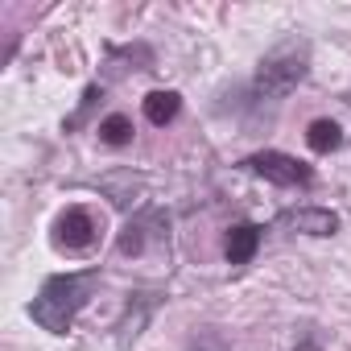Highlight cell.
<instances>
[{
	"label": "cell",
	"mask_w": 351,
	"mask_h": 351,
	"mask_svg": "<svg viewBox=\"0 0 351 351\" xmlns=\"http://www.w3.org/2000/svg\"><path fill=\"white\" fill-rule=\"evenodd\" d=\"M306 66H310V46L306 42H281L277 50H269L261 58L252 91L261 99H281V95H289L306 79Z\"/></svg>",
	"instance_id": "cell-2"
},
{
	"label": "cell",
	"mask_w": 351,
	"mask_h": 351,
	"mask_svg": "<svg viewBox=\"0 0 351 351\" xmlns=\"http://www.w3.org/2000/svg\"><path fill=\"white\" fill-rule=\"evenodd\" d=\"M99 95H104V91H99V87H95V83H91V87H87V91H83V108H79V112H75V116H71V120H66V128H79V124H83V116H87V112H91V104H95V99H99Z\"/></svg>",
	"instance_id": "cell-13"
},
{
	"label": "cell",
	"mask_w": 351,
	"mask_h": 351,
	"mask_svg": "<svg viewBox=\"0 0 351 351\" xmlns=\"http://www.w3.org/2000/svg\"><path fill=\"white\" fill-rule=\"evenodd\" d=\"M256 248H261V228H252V223H236V228L228 232V244H223L228 265H248V261L256 256Z\"/></svg>",
	"instance_id": "cell-5"
},
{
	"label": "cell",
	"mask_w": 351,
	"mask_h": 351,
	"mask_svg": "<svg viewBox=\"0 0 351 351\" xmlns=\"http://www.w3.org/2000/svg\"><path fill=\"white\" fill-rule=\"evenodd\" d=\"M91 240H95V219H91L83 207L62 211V219H58V244L71 248V252H79V248H87Z\"/></svg>",
	"instance_id": "cell-4"
},
{
	"label": "cell",
	"mask_w": 351,
	"mask_h": 351,
	"mask_svg": "<svg viewBox=\"0 0 351 351\" xmlns=\"http://www.w3.org/2000/svg\"><path fill=\"white\" fill-rule=\"evenodd\" d=\"M95 281H99V273H58V277H46V285L38 289V298L29 306L34 322L42 330H50V335H66L75 314L87 306Z\"/></svg>",
	"instance_id": "cell-1"
},
{
	"label": "cell",
	"mask_w": 351,
	"mask_h": 351,
	"mask_svg": "<svg viewBox=\"0 0 351 351\" xmlns=\"http://www.w3.org/2000/svg\"><path fill=\"white\" fill-rule=\"evenodd\" d=\"M141 108H145V120H149L153 128H165L173 116H178V108H182V95H178V91H149Z\"/></svg>",
	"instance_id": "cell-7"
},
{
	"label": "cell",
	"mask_w": 351,
	"mask_h": 351,
	"mask_svg": "<svg viewBox=\"0 0 351 351\" xmlns=\"http://www.w3.org/2000/svg\"><path fill=\"white\" fill-rule=\"evenodd\" d=\"M136 302H141V310H136V314L128 310V314H124V322H120V343L136 339V335H141V326H145V318H149V310L157 306V298H153V293H136Z\"/></svg>",
	"instance_id": "cell-11"
},
{
	"label": "cell",
	"mask_w": 351,
	"mask_h": 351,
	"mask_svg": "<svg viewBox=\"0 0 351 351\" xmlns=\"http://www.w3.org/2000/svg\"><path fill=\"white\" fill-rule=\"evenodd\" d=\"M161 215L157 211H145V215H136L124 232H120V240H116V248L124 252V256H141L145 252V232H149V223H157Z\"/></svg>",
	"instance_id": "cell-8"
},
{
	"label": "cell",
	"mask_w": 351,
	"mask_h": 351,
	"mask_svg": "<svg viewBox=\"0 0 351 351\" xmlns=\"http://www.w3.org/2000/svg\"><path fill=\"white\" fill-rule=\"evenodd\" d=\"M99 141L104 145H112V149H120V145H128L132 141V120L128 116H108V120H99Z\"/></svg>",
	"instance_id": "cell-10"
},
{
	"label": "cell",
	"mask_w": 351,
	"mask_h": 351,
	"mask_svg": "<svg viewBox=\"0 0 351 351\" xmlns=\"http://www.w3.org/2000/svg\"><path fill=\"white\" fill-rule=\"evenodd\" d=\"M306 145H310L314 153H330V149L343 145V128H339L335 120H310V128H306Z\"/></svg>",
	"instance_id": "cell-9"
},
{
	"label": "cell",
	"mask_w": 351,
	"mask_h": 351,
	"mask_svg": "<svg viewBox=\"0 0 351 351\" xmlns=\"http://www.w3.org/2000/svg\"><path fill=\"white\" fill-rule=\"evenodd\" d=\"M293 351H318V343H314V339H302V343H298Z\"/></svg>",
	"instance_id": "cell-14"
},
{
	"label": "cell",
	"mask_w": 351,
	"mask_h": 351,
	"mask_svg": "<svg viewBox=\"0 0 351 351\" xmlns=\"http://www.w3.org/2000/svg\"><path fill=\"white\" fill-rule=\"evenodd\" d=\"M252 173H261L265 182H273V186H310V165H302L298 157H289V153H281V149H265V153H252L248 161H244Z\"/></svg>",
	"instance_id": "cell-3"
},
{
	"label": "cell",
	"mask_w": 351,
	"mask_h": 351,
	"mask_svg": "<svg viewBox=\"0 0 351 351\" xmlns=\"http://www.w3.org/2000/svg\"><path fill=\"white\" fill-rule=\"evenodd\" d=\"M289 223L306 236H335L339 232V215L326 211V207H302V211L289 215Z\"/></svg>",
	"instance_id": "cell-6"
},
{
	"label": "cell",
	"mask_w": 351,
	"mask_h": 351,
	"mask_svg": "<svg viewBox=\"0 0 351 351\" xmlns=\"http://www.w3.org/2000/svg\"><path fill=\"white\" fill-rule=\"evenodd\" d=\"M191 351H232V347H228V339L219 330H199L191 339Z\"/></svg>",
	"instance_id": "cell-12"
}]
</instances>
